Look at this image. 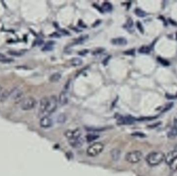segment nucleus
I'll return each mask as SVG.
<instances>
[{
    "mask_svg": "<svg viewBox=\"0 0 177 176\" xmlns=\"http://www.w3.org/2000/svg\"><path fill=\"white\" fill-rule=\"evenodd\" d=\"M165 155L161 152H153L147 155L146 162L151 166H155L160 164L165 160Z\"/></svg>",
    "mask_w": 177,
    "mask_h": 176,
    "instance_id": "f257e3e1",
    "label": "nucleus"
},
{
    "mask_svg": "<svg viewBox=\"0 0 177 176\" xmlns=\"http://www.w3.org/2000/svg\"><path fill=\"white\" fill-rule=\"evenodd\" d=\"M104 145L100 142H96L92 144L87 150V154L90 157H96L103 151Z\"/></svg>",
    "mask_w": 177,
    "mask_h": 176,
    "instance_id": "f03ea898",
    "label": "nucleus"
},
{
    "mask_svg": "<svg viewBox=\"0 0 177 176\" xmlns=\"http://www.w3.org/2000/svg\"><path fill=\"white\" fill-rule=\"evenodd\" d=\"M143 154L138 150H134L128 152L126 154L125 159L127 162L132 164L139 162L142 159Z\"/></svg>",
    "mask_w": 177,
    "mask_h": 176,
    "instance_id": "7ed1b4c3",
    "label": "nucleus"
},
{
    "mask_svg": "<svg viewBox=\"0 0 177 176\" xmlns=\"http://www.w3.org/2000/svg\"><path fill=\"white\" fill-rule=\"evenodd\" d=\"M36 105V100L32 97H28L21 101L20 107L22 110H29L34 109Z\"/></svg>",
    "mask_w": 177,
    "mask_h": 176,
    "instance_id": "20e7f679",
    "label": "nucleus"
},
{
    "mask_svg": "<svg viewBox=\"0 0 177 176\" xmlns=\"http://www.w3.org/2000/svg\"><path fill=\"white\" fill-rule=\"evenodd\" d=\"M57 103L58 101L56 97L52 96L48 97L45 114H50L54 112L57 107Z\"/></svg>",
    "mask_w": 177,
    "mask_h": 176,
    "instance_id": "39448f33",
    "label": "nucleus"
},
{
    "mask_svg": "<svg viewBox=\"0 0 177 176\" xmlns=\"http://www.w3.org/2000/svg\"><path fill=\"white\" fill-rule=\"evenodd\" d=\"M81 131L79 129L75 130H69L67 131L65 133V135L66 138L69 140H74L81 138Z\"/></svg>",
    "mask_w": 177,
    "mask_h": 176,
    "instance_id": "423d86ee",
    "label": "nucleus"
},
{
    "mask_svg": "<svg viewBox=\"0 0 177 176\" xmlns=\"http://www.w3.org/2000/svg\"><path fill=\"white\" fill-rule=\"evenodd\" d=\"M177 159V148L174 150H172L165 155V161L167 164L169 165L172 164L174 161Z\"/></svg>",
    "mask_w": 177,
    "mask_h": 176,
    "instance_id": "0eeeda50",
    "label": "nucleus"
},
{
    "mask_svg": "<svg viewBox=\"0 0 177 176\" xmlns=\"http://www.w3.org/2000/svg\"><path fill=\"white\" fill-rule=\"evenodd\" d=\"M39 125L43 128H48L52 126L53 121L48 116H44L40 119Z\"/></svg>",
    "mask_w": 177,
    "mask_h": 176,
    "instance_id": "6e6552de",
    "label": "nucleus"
},
{
    "mask_svg": "<svg viewBox=\"0 0 177 176\" xmlns=\"http://www.w3.org/2000/svg\"><path fill=\"white\" fill-rule=\"evenodd\" d=\"M11 97V98L14 100H17V101H20L21 99L22 100V97H23V93L21 91L20 89H18L17 88L14 89V90L11 91L10 94H9Z\"/></svg>",
    "mask_w": 177,
    "mask_h": 176,
    "instance_id": "1a4fd4ad",
    "label": "nucleus"
},
{
    "mask_svg": "<svg viewBox=\"0 0 177 176\" xmlns=\"http://www.w3.org/2000/svg\"><path fill=\"white\" fill-rule=\"evenodd\" d=\"M69 101V98L67 92L65 91H61L59 97V102L62 105H67Z\"/></svg>",
    "mask_w": 177,
    "mask_h": 176,
    "instance_id": "9d476101",
    "label": "nucleus"
},
{
    "mask_svg": "<svg viewBox=\"0 0 177 176\" xmlns=\"http://www.w3.org/2000/svg\"><path fill=\"white\" fill-rule=\"evenodd\" d=\"M48 99V97H44L42 98L40 101L39 111H40V113L42 114H45L46 107H47Z\"/></svg>",
    "mask_w": 177,
    "mask_h": 176,
    "instance_id": "9b49d317",
    "label": "nucleus"
},
{
    "mask_svg": "<svg viewBox=\"0 0 177 176\" xmlns=\"http://www.w3.org/2000/svg\"><path fill=\"white\" fill-rule=\"evenodd\" d=\"M111 42L112 44L116 46H124L127 44V40L123 37H118L114 38L112 40Z\"/></svg>",
    "mask_w": 177,
    "mask_h": 176,
    "instance_id": "f8f14e48",
    "label": "nucleus"
},
{
    "mask_svg": "<svg viewBox=\"0 0 177 176\" xmlns=\"http://www.w3.org/2000/svg\"><path fill=\"white\" fill-rule=\"evenodd\" d=\"M69 143L73 147L79 148L83 145V140L82 138H80L74 140H69Z\"/></svg>",
    "mask_w": 177,
    "mask_h": 176,
    "instance_id": "ddd939ff",
    "label": "nucleus"
},
{
    "mask_svg": "<svg viewBox=\"0 0 177 176\" xmlns=\"http://www.w3.org/2000/svg\"><path fill=\"white\" fill-rule=\"evenodd\" d=\"M135 121V119L131 117H121L119 119V122L120 124H127L133 123Z\"/></svg>",
    "mask_w": 177,
    "mask_h": 176,
    "instance_id": "4468645a",
    "label": "nucleus"
},
{
    "mask_svg": "<svg viewBox=\"0 0 177 176\" xmlns=\"http://www.w3.org/2000/svg\"><path fill=\"white\" fill-rule=\"evenodd\" d=\"M110 154L111 157H112V160L116 161H118L120 159L121 152L119 149H114L111 151Z\"/></svg>",
    "mask_w": 177,
    "mask_h": 176,
    "instance_id": "2eb2a0df",
    "label": "nucleus"
},
{
    "mask_svg": "<svg viewBox=\"0 0 177 176\" xmlns=\"http://www.w3.org/2000/svg\"><path fill=\"white\" fill-rule=\"evenodd\" d=\"M167 135L168 137L171 139H173L177 137V127L174 126L171 128V129L169 130L168 133Z\"/></svg>",
    "mask_w": 177,
    "mask_h": 176,
    "instance_id": "dca6fc26",
    "label": "nucleus"
},
{
    "mask_svg": "<svg viewBox=\"0 0 177 176\" xmlns=\"http://www.w3.org/2000/svg\"><path fill=\"white\" fill-rule=\"evenodd\" d=\"M61 74L59 73H55L53 74H52L51 76H50V78H49V80H50L51 82L55 83L57 82L58 81H59V80L61 79Z\"/></svg>",
    "mask_w": 177,
    "mask_h": 176,
    "instance_id": "f3484780",
    "label": "nucleus"
},
{
    "mask_svg": "<svg viewBox=\"0 0 177 176\" xmlns=\"http://www.w3.org/2000/svg\"><path fill=\"white\" fill-rule=\"evenodd\" d=\"M83 60L79 58H74L71 60V64L72 66H79L82 65L83 64Z\"/></svg>",
    "mask_w": 177,
    "mask_h": 176,
    "instance_id": "a211bd4d",
    "label": "nucleus"
},
{
    "mask_svg": "<svg viewBox=\"0 0 177 176\" xmlns=\"http://www.w3.org/2000/svg\"><path fill=\"white\" fill-rule=\"evenodd\" d=\"M14 61L13 59L7 58L5 55L0 53V62L3 63H9Z\"/></svg>",
    "mask_w": 177,
    "mask_h": 176,
    "instance_id": "6ab92c4d",
    "label": "nucleus"
},
{
    "mask_svg": "<svg viewBox=\"0 0 177 176\" xmlns=\"http://www.w3.org/2000/svg\"><path fill=\"white\" fill-rule=\"evenodd\" d=\"M151 50V49L150 47L149 46H142L141 48H139V49L138 50V52L142 54H148L150 52Z\"/></svg>",
    "mask_w": 177,
    "mask_h": 176,
    "instance_id": "aec40b11",
    "label": "nucleus"
},
{
    "mask_svg": "<svg viewBox=\"0 0 177 176\" xmlns=\"http://www.w3.org/2000/svg\"><path fill=\"white\" fill-rule=\"evenodd\" d=\"M102 9L104 11L109 12L112 9V6L109 2H105L102 4Z\"/></svg>",
    "mask_w": 177,
    "mask_h": 176,
    "instance_id": "412c9836",
    "label": "nucleus"
},
{
    "mask_svg": "<svg viewBox=\"0 0 177 176\" xmlns=\"http://www.w3.org/2000/svg\"><path fill=\"white\" fill-rule=\"evenodd\" d=\"M53 44H54L53 42L51 41H49L46 44H45V46L43 48V50L45 51H48L52 50L53 47Z\"/></svg>",
    "mask_w": 177,
    "mask_h": 176,
    "instance_id": "4be33fe9",
    "label": "nucleus"
},
{
    "mask_svg": "<svg viewBox=\"0 0 177 176\" xmlns=\"http://www.w3.org/2000/svg\"><path fill=\"white\" fill-rule=\"evenodd\" d=\"M135 13L136 15L139 17L142 18L147 16L146 13L140 8H136L135 10Z\"/></svg>",
    "mask_w": 177,
    "mask_h": 176,
    "instance_id": "5701e85b",
    "label": "nucleus"
},
{
    "mask_svg": "<svg viewBox=\"0 0 177 176\" xmlns=\"http://www.w3.org/2000/svg\"><path fill=\"white\" fill-rule=\"evenodd\" d=\"M157 60L158 62L162 64V65L164 66H168L170 65V63L168 61H167L165 59L163 58H160V57H158L157 58Z\"/></svg>",
    "mask_w": 177,
    "mask_h": 176,
    "instance_id": "b1692460",
    "label": "nucleus"
},
{
    "mask_svg": "<svg viewBox=\"0 0 177 176\" xmlns=\"http://www.w3.org/2000/svg\"><path fill=\"white\" fill-rule=\"evenodd\" d=\"M98 137V136L97 135L90 134V135H88L87 136V140L88 142H92L97 139Z\"/></svg>",
    "mask_w": 177,
    "mask_h": 176,
    "instance_id": "393cba45",
    "label": "nucleus"
},
{
    "mask_svg": "<svg viewBox=\"0 0 177 176\" xmlns=\"http://www.w3.org/2000/svg\"><path fill=\"white\" fill-rule=\"evenodd\" d=\"M133 21L131 19H129L127 20V23L126 24V26L128 28H131L133 26Z\"/></svg>",
    "mask_w": 177,
    "mask_h": 176,
    "instance_id": "a878e982",
    "label": "nucleus"
},
{
    "mask_svg": "<svg viewBox=\"0 0 177 176\" xmlns=\"http://www.w3.org/2000/svg\"><path fill=\"white\" fill-rule=\"evenodd\" d=\"M65 119H66V117L63 114H61L59 116L58 118V120L59 122H64L65 120Z\"/></svg>",
    "mask_w": 177,
    "mask_h": 176,
    "instance_id": "bb28decb",
    "label": "nucleus"
},
{
    "mask_svg": "<svg viewBox=\"0 0 177 176\" xmlns=\"http://www.w3.org/2000/svg\"><path fill=\"white\" fill-rule=\"evenodd\" d=\"M173 103H170L168 105H167L166 106V107H165L163 109V110H162V112H165L166 111L168 110H170L173 106Z\"/></svg>",
    "mask_w": 177,
    "mask_h": 176,
    "instance_id": "cd10ccee",
    "label": "nucleus"
},
{
    "mask_svg": "<svg viewBox=\"0 0 177 176\" xmlns=\"http://www.w3.org/2000/svg\"><path fill=\"white\" fill-rule=\"evenodd\" d=\"M87 38V37H86V36H82V37H80V38L77 39V41H76V43L77 44H80L81 42H83L84 41H85L86 39Z\"/></svg>",
    "mask_w": 177,
    "mask_h": 176,
    "instance_id": "c85d7f7f",
    "label": "nucleus"
},
{
    "mask_svg": "<svg viewBox=\"0 0 177 176\" xmlns=\"http://www.w3.org/2000/svg\"><path fill=\"white\" fill-rule=\"evenodd\" d=\"M137 26L139 30H140V32H141V33H144V28L142 27V25L140 22H137Z\"/></svg>",
    "mask_w": 177,
    "mask_h": 176,
    "instance_id": "c756f323",
    "label": "nucleus"
},
{
    "mask_svg": "<svg viewBox=\"0 0 177 176\" xmlns=\"http://www.w3.org/2000/svg\"><path fill=\"white\" fill-rule=\"evenodd\" d=\"M2 87L0 86V95H1V93L2 92Z\"/></svg>",
    "mask_w": 177,
    "mask_h": 176,
    "instance_id": "7c9ffc66",
    "label": "nucleus"
},
{
    "mask_svg": "<svg viewBox=\"0 0 177 176\" xmlns=\"http://www.w3.org/2000/svg\"><path fill=\"white\" fill-rule=\"evenodd\" d=\"M174 97H175V98H177V95H176V96H174Z\"/></svg>",
    "mask_w": 177,
    "mask_h": 176,
    "instance_id": "2f4dec72",
    "label": "nucleus"
}]
</instances>
